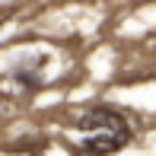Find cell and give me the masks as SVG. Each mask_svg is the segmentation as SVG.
Wrapping results in <instances>:
<instances>
[{
    "instance_id": "cell-1",
    "label": "cell",
    "mask_w": 156,
    "mask_h": 156,
    "mask_svg": "<svg viewBox=\"0 0 156 156\" xmlns=\"http://www.w3.org/2000/svg\"><path fill=\"white\" fill-rule=\"evenodd\" d=\"M83 134V150L86 153H118L131 140V124L124 121L121 112L108 105H96L76 121Z\"/></svg>"
}]
</instances>
